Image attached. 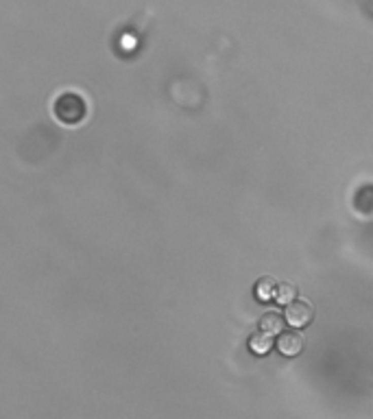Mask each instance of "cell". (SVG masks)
Listing matches in <instances>:
<instances>
[{
    "label": "cell",
    "mask_w": 373,
    "mask_h": 419,
    "mask_svg": "<svg viewBox=\"0 0 373 419\" xmlns=\"http://www.w3.org/2000/svg\"><path fill=\"white\" fill-rule=\"evenodd\" d=\"M277 345H280V351L284 356H297L303 347V336L299 332H286L280 336Z\"/></svg>",
    "instance_id": "obj_3"
},
{
    "label": "cell",
    "mask_w": 373,
    "mask_h": 419,
    "mask_svg": "<svg viewBox=\"0 0 373 419\" xmlns=\"http://www.w3.org/2000/svg\"><path fill=\"white\" fill-rule=\"evenodd\" d=\"M286 321L295 328H303L312 321V306L308 301H295L292 299L286 306Z\"/></svg>",
    "instance_id": "obj_2"
},
{
    "label": "cell",
    "mask_w": 373,
    "mask_h": 419,
    "mask_svg": "<svg viewBox=\"0 0 373 419\" xmlns=\"http://www.w3.org/2000/svg\"><path fill=\"white\" fill-rule=\"evenodd\" d=\"M260 328H262V332H266V334H280L282 330H284V319H282V314H277V312H266L264 317H262L260 321Z\"/></svg>",
    "instance_id": "obj_4"
},
{
    "label": "cell",
    "mask_w": 373,
    "mask_h": 419,
    "mask_svg": "<svg viewBox=\"0 0 373 419\" xmlns=\"http://www.w3.org/2000/svg\"><path fill=\"white\" fill-rule=\"evenodd\" d=\"M87 114V105L83 96L75 92H65L55 101V116L63 124H79Z\"/></svg>",
    "instance_id": "obj_1"
},
{
    "label": "cell",
    "mask_w": 373,
    "mask_h": 419,
    "mask_svg": "<svg viewBox=\"0 0 373 419\" xmlns=\"http://www.w3.org/2000/svg\"><path fill=\"white\" fill-rule=\"evenodd\" d=\"M249 347H251V351H255L258 356H264L266 351H270V347H273V339H270V334L262 332V334H255L251 341H249Z\"/></svg>",
    "instance_id": "obj_5"
},
{
    "label": "cell",
    "mask_w": 373,
    "mask_h": 419,
    "mask_svg": "<svg viewBox=\"0 0 373 419\" xmlns=\"http://www.w3.org/2000/svg\"><path fill=\"white\" fill-rule=\"evenodd\" d=\"M275 288H277L275 279H270V277H262L260 282H258V288H255V293H258L260 301H268V299H273V295H275Z\"/></svg>",
    "instance_id": "obj_6"
},
{
    "label": "cell",
    "mask_w": 373,
    "mask_h": 419,
    "mask_svg": "<svg viewBox=\"0 0 373 419\" xmlns=\"http://www.w3.org/2000/svg\"><path fill=\"white\" fill-rule=\"evenodd\" d=\"M295 295H297L295 286H292V284H282V286H277V288H275L273 299L280 301V304H290V301L295 299Z\"/></svg>",
    "instance_id": "obj_7"
}]
</instances>
